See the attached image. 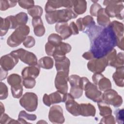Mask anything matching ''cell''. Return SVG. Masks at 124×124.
I'll list each match as a JSON object with an SVG mask.
<instances>
[{
    "label": "cell",
    "instance_id": "cell-16",
    "mask_svg": "<svg viewBox=\"0 0 124 124\" xmlns=\"http://www.w3.org/2000/svg\"><path fill=\"white\" fill-rule=\"evenodd\" d=\"M92 80L94 84L98 86L101 91H105L111 88L110 80L105 77L101 73H94L92 76Z\"/></svg>",
    "mask_w": 124,
    "mask_h": 124
},
{
    "label": "cell",
    "instance_id": "cell-24",
    "mask_svg": "<svg viewBox=\"0 0 124 124\" xmlns=\"http://www.w3.org/2000/svg\"><path fill=\"white\" fill-rule=\"evenodd\" d=\"M94 24H95V23L93 18L92 16L89 15L83 18H79L76 21V25L79 31H83L85 28Z\"/></svg>",
    "mask_w": 124,
    "mask_h": 124
},
{
    "label": "cell",
    "instance_id": "cell-22",
    "mask_svg": "<svg viewBox=\"0 0 124 124\" xmlns=\"http://www.w3.org/2000/svg\"><path fill=\"white\" fill-rule=\"evenodd\" d=\"M71 46L68 43L61 42L59 45L56 46L53 57L55 59L65 56V54L71 51Z\"/></svg>",
    "mask_w": 124,
    "mask_h": 124
},
{
    "label": "cell",
    "instance_id": "cell-51",
    "mask_svg": "<svg viewBox=\"0 0 124 124\" xmlns=\"http://www.w3.org/2000/svg\"><path fill=\"white\" fill-rule=\"evenodd\" d=\"M0 115H1L3 113H4L5 109H4V107L1 102L0 103Z\"/></svg>",
    "mask_w": 124,
    "mask_h": 124
},
{
    "label": "cell",
    "instance_id": "cell-6",
    "mask_svg": "<svg viewBox=\"0 0 124 124\" xmlns=\"http://www.w3.org/2000/svg\"><path fill=\"white\" fill-rule=\"evenodd\" d=\"M7 82L11 86V91L14 98H19L23 93V83L21 77L17 74H12L7 78Z\"/></svg>",
    "mask_w": 124,
    "mask_h": 124
},
{
    "label": "cell",
    "instance_id": "cell-20",
    "mask_svg": "<svg viewBox=\"0 0 124 124\" xmlns=\"http://www.w3.org/2000/svg\"><path fill=\"white\" fill-rule=\"evenodd\" d=\"M55 30L57 32L60 34L62 40L67 39L72 34V31L67 22L57 23L55 25Z\"/></svg>",
    "mask_w": 124,
    "mask_h": 124
},
{
    "label": "cell",
    "instance_id": "cell-48",
    "mask_svg": "<svg viewBox=\"0 0 124 124\" xmlns=\"http://www.w3.org/2000/svg\"><path fill=\"white\" fill-rule=\"evenodd\" d=\"M72 31V34L77 35L78 34V29L76 24L74 22H72L69 25Z\"/></svg>",
    "mask_w": 124,
    "mask_h": 124
},
{
    "label": "cell",
    "instance_id": "cell-1",
    "mask_svg": "<svg viewBox=\"0 0 124 124\" xmlns=\"http://www.w3.org/2000/svg\"><path fill=\"white\" fill-rule=\"evenodd\" d=\"M90 42V51L94 58L105 57L117 46L119 40L111 26H95L87 35Z\"/></svg>",
    "mask_w": 124,
    "mask_h": 124
},
{
    "label": "cell",
    "instance_id": "cell-14",
    "mask_svg": "<svg viewBox=\"0 0 124 124\" xmlns=\"http://www.w3.org/2000/svg\"><path fill=\"white\" fill-rule=\"evenodd\" d=\"M74 0H48L45 5V11L46 13L56 10L57 9L62 7L66 8H72L73 5Z\"/></svg>",
    "mask_w": 124,
    "mask_h": 124
},
{
    "label": "cell",
    "instance_id": "cell-17",
    "mask_svg": "<svg viewBox=\"0 0 124 124\" xmlns=\"http://www.w3.org/2000/svg\"><path fill=\"white\" fill-rule=\"evenodd\" d=\"M18 62V59L10 53L1 57L0 60V67L8 71L9 70H12Z\"/></svg>",
    "mask_w": 124,
    "mask_h": 124
},
{
    "label": "cell",
    "instance_id": "cell-46",
    "mask_svg": "<svg viewBox=\"0 0 124 124\" xmlns=\"http://www.w3.org/2000/svg\"><path fill=\"white\" fill-rule=\"evenodd\" d=\"M55 47H56V46L53 45L52 44L47 42V43H46L45 45L46 53L48 56H52L53 53L55 51Z\"/></svg>",
    "mask_w": 124,
    "mask_h": 124
},
{
    "label": "cell",
    "instance_id": "cell-5",
    "mask_svg": "<svg viewBox=\"0 0 124 124\" xmlns=\"http://www.w3.org/2000/svg\"><path fill=\"white\" fill-rule=\"evenodd\" d=\"M103 4L106 6L105 10L109 17H115L119 19H123L124 5L123 1L120 0H104Z\"/></svg>",
    "mask_w": 124,
    "mask_h": 124
},
{
    "label": "cell",
    "instance_id": "cell-44",
    "mask_svg": "<svg viewBox=\"0 0 124 124\" xmlns=\"http://www.w3.org/2000/svg\"><path fill=\"white\" fill-rule=\"evenodd\" d=\"M35 44L34 38L31 36H28L23 42V45L27 48L33 47Z\"/></svg>",
    "mask_w": 124,
    "mask_h": 124
},
{
    "label": "cell",
    "instance_id": "cell-40",
    "mask_svg": "<svg viewBox=\"0 0 124 124\" xmlns=\"http://www.w3.org/2000/svg\"><path fill=\"white\" fill-rule=\"evenodd\" d=\"M23 85L27 89L33 88L36 84L35 79L32 78H26L22 79Z\"/></svg>",
    "mask_w": 124,
    "mask_h": 124
},
{
    "label": "cell",
    "instance_id": "cell-33",
    "mask_svg": "<svg viewBox=\"0 0 124 124\" xmlns=\"http://www.w3.org/2000/svg\"><path fill=\"white\" fill-rule=\"evenodd\" d=\"M11 24L10 22L6 17L5 18L0 17V34L1 36H4L8 31L9 29H10Z\"/></svg>",
    "mask_w": 124,
    "mask_h": 124
},
{
    "label": "cell",
    "instance_id": "cell-47",
    "mask_svg": "<svg viewBox=\"0 0 124 124\" xmlns=\"http://www.w3.org/2000/svg\"><path fill=\"white\" fill-rule=\"evenodd\" d=\"M100 123L102 124H115V121L113 116L110 115L103 117Z\"/></svg>",
    "mask_w": 124,
    "mask_h": 124
},
{
    "label": "cell",
    "instance_id": "cell-13",
    "mask_svg": "<svg viewBox=\"0 0 124 124\" xmlns=\"http://www.w3.org/2000/svg\"><path fill=\"white\" fill-rule=\"evenodd\" d=\"M66 94H63L58 91L52 93L49 95L45 94L43 98V101L44 104L48 107H50L52 104L64 102L66 99Z\"/></svg>",
    "mask_w": 124,
    "mask_h": 124
},
{
    "label": "cell",
    "instance_id": "cell-42",
    "mask_svg": "<svg viewBox=\"0 0 124 124\" xmlns=\"http://www.w3.org/2000/svg\"><path fill=\"white\" fill-rule=\"evenodd\" d=\"M18 5L22 8L25 9H29L34 5V2L33 0H23L18 1Z\"/></svg>",
    "mask_w": 124,
    "mask_h": 124
},
{
    "label": "cell",
    "instance_id": "cell-19",
    "mask_svg": "<svg viewBox=\"0 0 124 124\" xmlns=\"http://www.w3.org/2000/svg\"><path fill=\"white\" fill-rule=\"evenodd\" d=\"M40 67L37 64L34 65H30L25 67L21 73L22 79L32 78L35 79L39 75Z\"/></svg>",
    "mask_w": 124,
    "mask_h": 124
},
{
    "label": "cell",
    "instance_id": "cell-27",
    "mask_svg": "<svg viewBox=\"0 0 124 124\" xmlns=\"http://www.w3.org/2000/svg\"><path fill=\"white\" fill-rule=\"evenodd\" d=\"M113 79L115 84L119 87H124V67L122 66L116 68L115 72L112 75Z\"/></svg>",
    "mask_w": 124,
    "mask_h": 124
},
{
    "label": "cell",
    "instance_id": "cell-25",
    "mask_svg": "<svg viewBox=\"0 0 124 124\" xmlns=\"http://www.w3.org/2000/svg\"><path fill=\"white\" fill-rule=\"evenodd\" d=\"M96 109L94 106L90 103L79 104L80 115L85 117L94 116Z\"/></svg>",
    "mask_w": 124,
    "mask_h": 124
},
{
    "label": "cell",
    "instance_id": "cell-35",
    "mask_svg": "<svg viewBox=\"0 0 124 124\" xmlns=\"http://www.w3.org/2000/svg\"><path fill=\"white\" fill-rule=\"evenodd\" d=\"M43 9L38 5H34L31 8L28 10V14L32 17H41L43 14Z\"/></svg>",
    "mask_w": 124,
    "mask_h": 124
},
{
    "label": "cell",
    "instance_id": "cell-10",
    "mask_svg": "<svg viewBox=\"0 0 124 124\" xmlns=\"http://www.w3.org/2000/svg\"><path fill=\"white\" fill-rule=\"evenodd\" d=\"M81 77L77 75H72L68 78V81L71 86L70 94L75 98H80L83 90L80 86Z\"/></svg>",
    "mask_w": 124,
    "mask_h": 124
},
{
    "label": "cell",
    "instance_id": "cell-12",
    "mask_svg": "<svg viewBox=\"0 0 124 124\" xmlns=\"http://www.w3.org/2000/svg\"><path fill=\"white\" fill-rule=\"evenodd\" d=\"M69 74L64 72H57L55 79V85L57 91L63 94H66L68 91V84Z\"/></svg>",
    "mask_w": 124,
    "mask_h": 124
},
{
    "label": "cell",
    "instance_id": "cell-11",
    "mask_svg": "<svg viewBox=\"0 0 124 124\" xmlns=\"http://www.w3.org/2000/svg\"><path fill=\"white\" fill-rule=\"evenodd\" d=\"M108 65V62L105 57L100 58H94L91 60L87 63L88 69L94 73H101Z\"/></svg>",
    "mask_w": 124,
    "mask_h": 124
},
{
    "label": "cell",
    "instance_id": "cell-39",
    "mask_svg": "<svg viewBox=\"0 0 124 124\" xmlns=\"http://www.w3.org/2000/svg\"><path fill=\"white\" fill-rule=\"evenodd\" d=\"M0 123L3 124H14V123H20L17 120L16 121L14 119L11 118L7 114L3 113L0 115Z\"/></svg>",
    "mask_w": 124,
    "mask_h": 124
},
{
    "label": "cell",
    "instance_id": "cell-45",
    "mask_svg": "<svg viewBox=\"0 0 124 124\" xmlns=\"http://www.w3.org/2000/svg\"><path fill=\"white\" fill-rule=\"evenodd\" d=\"M102 8V7H101V6L99 5L98 3H93L90 7V14L92 16H97L98 12Z\"/></svg>",
    "mask_w": 124,
    "mask_h": 124
},
{
    "label": "cell",
    "instance_id": "cell-28",
    "mask_svg": "<svg viewBox=\"0 0 124 124\" xmlns=\"http://www.w3.org/2000/svg\"><path fill=\"white\" fill-rule=\"evenodd\" d=\"M72 9L78 15L83 14L87 9V2L83 0H74Z\"/></svg>",
    "mask_w": 124,
    "mask_h": 124
},
{
    "label": "cell",
    "instance_id": "cell-34",
    "mask_svg": "<svg viewBox=\"0 0 124 124\" xmlns=\"http://www.w3.org/2000/svg\"><path fill=\"white\" fill-rule=\"evenodd\" d=\"M109 66L118 68L124 66V53L119 52L117 54L114 60L109 64Z\"/></svg>",
    "mask_w": 124,
    "mask_h": 124
},
{
    "label": "cell",
    "instance_id": "cell-41",
    "mask_svg": "<svg viewBox=\"0 0 124 124\" xmlns=\"http://www.w3.org/2000/svg\"><path fill=\"white\" fill-rule=\"evenodd\" d=\"M8 95V88L6 84L2 82H0V99L3 100L6 99Z\"/></svg>",
    "mask_w": 124,
    "mask_h": 124
},
{
    "label": "cell",
    "instance_id": "cell-29",
    "mask_svg": "<svg viewBox=\"0 0 124 124\" xmlns=\"http://www.w3.org/2000/svg\"><path fill=\"white\" fill-rule=\"evenodd\" d=\"M109 25L113 30L119 41L124 38V25L123 23L114 20L110 22Z\"/></svg>",
    "mask_w": 124,
    "mask_h": 124
},
{
    "label": "cell",
    "instance_id": "cell-37",
    "mask_svg": "<svg viewBox=\"0 0 124 124\" xmlns=\"http://www.w3.org/2000/svg\"><path fill=\"white\" fill-rule=\"evenodd\" d=\"M17 1H11L6 0H0V10L1 11H5L9 8L14 7L16 5Z\"/></svg>",
    "mask_w": 124,
    "mask_h": 124
},
{
    "label": "cell",
    "instance_id": "cell-21",
    "mask_svg": "<svg viewBox=\"0 0 124 124\" xmlns=\"http://www.w3.org/2000/svg\"><path fill=\"white\" fill-rule=\"evenodd\" d=\"M55 65L57 72L62 71L69 74L70 61L66 56L55 59Z\"/></svg>",
    "mask_w": 124,
    "mask_h": 124
},
{
    "label": "cell",
    "instance_id": "cell-15",
    "mask_svg": "<svg viewBox=\"0 0 124 124\" xmlns=\"http://www.w3.org/2000/svg\"><path fill=\"white\" fill-rule=\"evenodd\" d=\"M48 119L49 121L52 123H63L65 119L63 116L62 108L59 105L52 106L49 111Z\"/></svg>",
    "mask_w": 124,
    "mask_h": 124
},
{
    "label": "cell",
    "instance_id": "cell-8",
    "mask_svg": "<svg viewBox=\"0 0 124 124\" xmlns=\"http://www.w3.org/2000/svg\"><path fill=\"white\" fill-rule=\"evenodd\" d=\"M102 100L107 104L114 107H119L123 103V99L115 90L109 89L102 94Z\"/></svg>",
    "mask_w": 124,
    "mask_h": 124
},
{
    "label": "cell",
    "instance_id": "cell-36",
    "mask_svg": "<svg viewBox=\"0 0 124 124\" xmlns=\"http://www.w3.org/2000/svg\"><path fill=\"white\" fill-rule=\"evenodd\" d=\"M15 16L18 26L26 25L28 20V16L26 13L20 12Z\"/></svg>",
    "mask_w": 124,
    "mask_h": 124
},
{
    "label": "cell",
    "instance_id": "cell-49",
    "mask_svg": "<svg viewBox=\"0 0 124 124\" xmlns=\"http://www.w3.org/2000/svg\"><path fill=\"white\" fill-rule=\"evenodd\" d=\"M82 57L84 59H85L86 60H92L93 59H94L93 53L90 50L89 51L85 52L83 54Z\"/></svg>",
    "mask_w": 124,
    "mask_h": 124
},
{
    "label": "cell",
    "instance_id": "cell-31",
    "mask_svg": "<svg viewBox=\"0 0 124 124\" xmlns=\"http://www.w3.org/2000/svg\"><path fill=\"white\" fill-rule=\"evenodd\" d=\"M98 107L100 111L99 114L103 116H107L108 115H111L112 110L109 105L104 102L102 100L98 102H97Z\"/></svg>",
    "mask_w": 124,
    "mask_h": 124
},
{
    "label": "cell",
    "instance_id": "cell-26",
    "mask_svg": "<svg viewBox=\"0 0 124 124\" xmlns=\"http://www.w3.org/2000/svg\"><path fill=\"white\" fill-rule=\"evenodd\" d=\"M97 22L101 27H105L109 25L110 23L109 17L107 14L104 8H101L97 15Z\"/></svg>",
    "mask_w": 124,
    "mask_h": 124
},
{
    "label": "cell",
    "instance_id": "cell-3",
    "mask_svg": "<svg viewBox=\"0 0 124 124\" xmlns=\"http://www.w3.org/2000/svg\"><path fill=\"white\" fill-rule=\"evenodd\" d=\"M81 85L85 91L86 96L95 102L102 100V93L99 90L97 86L91 82L86 77L81 78Z\"/></svg>",
    "mask_w": 124,
    "mask_h": 124
},
{
    "label": "cell",
    "instance_id": "cell-4",
    "mask_svg": "<svg viewBox=\"0 0 124 124\" xmlns=\"http://www.w3.org/2000/svg\"><path fill=\"white\" fill-rule=\"evenodd\" d=\"M30 28L27 25L19 26L16 29L7 40V44L11 47H16L23 43L30 32Z\"/></svg>",
    "mask_w": 124,
    "mask_h": 124
},
{
    "label": "cell",
    "instance_id": "cell-18",
    "mask_svg": "<svg viewBox=\"0 0 124 124\" xmlns=\"http://www.w3.org/2000/svg\"><path fill=\"white\" fill-rule=\"evenodd\" d=\"M74 98L70 94L67 93L65 101V108L72 115L75 116L80 115L79 114V104L75 101Z\"/></svg>",
    "mask_w": 124,
    "mask_h": 124
},
{
    "label": "cell",
    "instance_id": "cell-23",
    "mask_svg": "<svg viewBox=\"0 0 124 124\" xmlns=\"http://www.w3.org/2000/svg\"><path fill=\"white\" fill-rule=\"evenodd\" d=\"M32 25L33 27V31L35 35L38 37L44 35L45 33V28L41 17H33Z\"/></svg>",
    "mask_w": 124,
    "mask_h": 124
},
{
    "label": "cell",
    "instance_id": "cell-32",
    "mask_svg": "<svg viewBox=\"0 0 124 124\" xmlns=\"http://www.w3.org/2000/svg\"><path fill=\"white\" fill-rule=\"evenodd\" d=\"M38 64L40 67L46 69H49L53 67L54 61L51 57L46 56L41 58L39 60Z\"/></svg>",
    "mask_w": 124,
    "mask_h": 124
},
{
    "label": "cell",
    "instance_id": "cell-7",
    "mask_svg": "<svg viewBox=\"0 0 124 124\" xmlns=\"http://www.w3.org/2000/svg\"><path fill=\"white\" fill-rule=\"evenodd\" d=\"M19 103L27 111H34L38 106V97L33 93L27 92L20 98Z\"/></svg>",
    "mask_w": 124,
    "mask_h": 124
},
{
    "label": "cell",
    "instance_id": "cell-30",
    "mask_svg": "<svg viewBox=\"0 0 124 124\" xmlns=\"http://www.w3.org/2000/svg\"><path fill=\"white\" fill-rule=\"evenodd\" d=\"M36 115L33 114L27 113L24 110H21L18 115V121L20 124H30V123L26 121V120L29 121H34L36 119Z\"/></svg>",
    "mask_w": 124,
    "mask_h": 124
},
{
    "label": "cell",
    "instance_id": "cell-50",
    "mask_svg": "<svg viewBox=\"0 0 124 124\" xmlns=\"http://www.w3.org/2000/svg\"><path fill=\"white\" fill-rule=\"evenodd\" d=\"M8 75V71L4 70L0 67V80L4 79Z\"/></svg>",
    "mask_w": 124,
    "mask_h": 124
},
{
    "label": "cell",
    "instance_id": "cell-2",
    "mask_svg": "<svg viewBox=\"0 0 124 124\" xmlns=\"http://www.w3.org/2000/svg\"><path fill=\"white\" fill-rule=\"evenodd\" d=\"M78 15L72 8H65L46 13V19L49 24L65 22L76 18Z\"/></svg>",
    "mask_w": 124,
    "mask_h": 124
},
{
    "label": "cell",
    "instance_id": "cell-38",
    "mask_svg": "<svg viewBox=\"0 0 124 124\" xmlns=\"http://www.w3.org/2000/svg\"><path fill=\"white\" fill-rule=\"evenodd\" d=\"M62 40L61 36L56 33H52L48 37V42L56 46L62 42Z\"/></svg>",
    "mask_w": 124,
    "mask_h": 124
},
{
    "label": "cell",
    "instance_id": "cell-9",
    "mask_svg": "<svg viewBox=\"0 0 124 124\" xmlns=\"http://www.w3.org/2000/svg\"><path fill=\"white\" fill-rule=\"evenodd\" d=\"M24 63L29 65L37 64V59L35 54L23 48H19L11 52Z\"/></svg>",
    "mask_w": 124,
    "mask_h": 124
},
{
    "label": "cell",
    "instance_id": "cell-43",
    "mask_svg": "<svg viewBox=\"0 0 124 124\" xmlns=\"http://www.w3.org/2000/svg\"><path fill=\"white\" fill-rule=\"evenodd\" d=\"M116 116V120L119 124L124 123V108L118 109L114 111Z\"/></svg>",
    "mask_w": 124,
    "mask_h": 124
}]
</instances>
